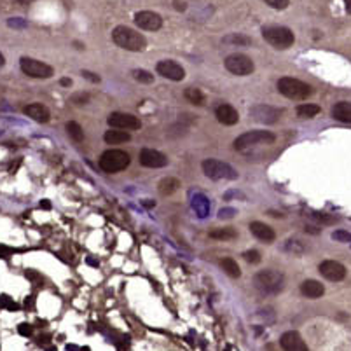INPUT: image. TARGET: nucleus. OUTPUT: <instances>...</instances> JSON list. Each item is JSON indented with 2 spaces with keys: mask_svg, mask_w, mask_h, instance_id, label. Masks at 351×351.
<instances>
[{
  "mask_svg": "<svg viewBox=\"0 0 351 351\" xmlns=\"http://www.w3.org/2000/svg\"><path fill=\"white\" fill-rule=\"evenodd\" d=\"M112 40L117 44L121 49L133 51V53H140L147 46V40L142 33H138L136 30L129 27H115L112 32Z\"/></svg>",
  "mask_w": 351,
  "mask_h": 351,
  "instance_id": "nucleus-1",
  "label": "nucleus"
},
{
  "mask_svg": "<svg viewBox=\"0 0 351 351\" xmlns=\"http://www.w3.org/2000/svg\"><path fill=\"white\" fill-rule=\"evenodd\" d=\"M253 285L259 292L267 294V296H276L285 289V276L279 271L266 269L260 271L253 278Z\"/></svg>",
  "mask_w": 351,
  "mask_h": 351,
  "instance_id": "nucleus-2",
  "label": "nucleus"
},
{
  "mask_svg": "<svg viewBox=\"0 0 351 351\" xmlns=\"http://www.w3.org/2000/svg\"><path fill=\"white\" fill-rule=\"evenodd\" d=\"M279 95L287 96L289 100H296V102H304L313 95V88L306 82L294 79V77H282L276 84Z\"/></svg>",
  "mask_w": 351,
  "mask_h": 351,
  "instance_id": "nucleus-3",
  "label": "nucleus"
},
{
  "mask_svg": "<svg viewBox=\"0 0 351 351\" xmlns=\"http://www.w3.org/2000/svg\"><path fill=\"white\" fill-rule=\"evenodd\" d=\"M262 37L274 49H289L296 42V35L287 27H264Z\"/></svg>",
  "mask_w": 351,
  "mask_h": 351,
  "instance_id": "nucleus-4",
  "label": "nucleus"
},
{
  "mask_svg": "<svg viewBox=\"0 0 351 351\" xmlns=\"http://www.w3.org/2000/svg\"><path fill=\"white\" fill-rule=\"evenodd\" d=\"M131 159L129 154L121 149H110L105 151L100 158V168H102L105 173H119V171L126 170L129 166Z\"/></svg>",
  "mask_w": 351,
  "mask_h": 351,
  "instance_id": "nucleus-5",
  "label": "nucleus"
},
{
  "mask_svg": "<svg viewBox=\"0 0 351 351\" xmlns=\"http://www.w3.org/2000/svg\"><path fill=\"white\" fill-rule=\"evenodd\" d=\"M276 136L271 131H262V129H255V131H246L241 136L234 140V149L240 152H245L248 149L255 147V145H269L274 144Z\"/></svg>",
  "mask_w": 351,
  "mask_h": 351,
  "instance_id": "nucleus-6",
  "label": "nucleus"
},
{
  "mask_svg": "<svg viewBox=\"0 0 351 351\" xmlns=\"http://www.w3.org/2000/svg\"><path fill=\"white\" fill-rule=\"evenodd\" d=\"M203 173L212 180H236L238 178V171L231 164L219 159H204Z\"/></svg>",
  "mask_w": 351,
  "mask_h": 351,
  "instance_id": "nucleus-7",
  "label": "nucleus"
},
{
  "mask_svg": "<svg viewBox=\"0 0 351 351\" xmlns=\"http://www.w3.org/2000/svg\"><path fill=\"white\" fill-rule=\"evenodd\" d=\"M20 66H21V70H23L25 76L32 77V79H49V77L54 76L53 66L46 65V63L39 61V59L27 58V56L21 58Z\"/></svg>",
  "mask_w": 351,
  "mask_h": 351,
  "instance_id": "nucleus-8",
  "label": "nucleus"
},
{
  "mask_svg": "<svg viewBox=\"0 0 351 351\" xmlns=\"http://www.w3.org/2000/svg\"><path fill=\"white\" fill-rule=\"evenodd\" d=\"M226 68L229 70L231 74L234 76H240V77H245V76H250V74L255 70V65H253L252 58H248L246 54H229L224 61Z\"/></svg>",
  "mask_w": 351,
  "mask_h": 351,
  "instance_id": "nucleus-9",
  "label": "nucleus"
},
{
  "mask_svg": "<svg viewBox=\"0 0 351 351\" xmlns=\"http://www.w3.org/2000/svg\"><path fill=\"white\" fill-rule=\"evenodd\" d=\"M107 122L110 128L126 129V131L140 129V126H142L140 119L135 117V115H131V114H124V112H112V114L108 115Z\"/></svg>",
  "mask_w": 351,
  "mask_h": 351,
  "instance_id": "nucleus-10",
  "label": "nucleus"
},
{
  "mask_svg": "<svg viewBox=\"0 0 351 351\" xmlns=\"http://www.w3.org/2000/svg\"><path fill=\"white\" fill-rule=\"evenodd\" d=\"M320 274L328 282H342L346 278V267L337 260H323L318 266Z\"/></svg>",
  "mask_w": 351,
  "mask_h": 351,
  "instance_id": "nucleus-11",
  "label": "nucleus"
},
{
  "mask_svg": "<svg viewBox=\"0 0 351 351\" xmlns=\"http://www.w3.org/2000/svg\"><path fill=\"white\" fill-rule=\"evenodd\" d=\"M156 70H158L159 76H163L164 79H170V81H184V77H185L184 66L178 65L177 61H171V59L159 61Z\"/></svg>",
  "mask_w": 351,
  "mask_h": 351,
  "instance_id": "nucleus-12",
  "label": "nucleus"
},
{
  "mask_svg": "<svg viewBox=\"0 0 351 351\" xmlns=\"http://www.w3.org/2000/svg\"><path fill=\"white\" fill-rule=\"evenodd\" d=\"M135 23L142 30H149V32H156L163 27V18L158 13L152 11H140L135 14Z\"/></svg>",
  "mask_w": 351,
  "mask_h": 351,
  "instance_id": "nucleus-13",
  "label": "nucleus"
},
{
  "mask_svg": "<svg viewBox=\"0 0 351 351\" xmlns=\"http://www.w3.org/2000/svg\"><path fill=\"white\" fill-rule=\"evenodd\" d=\"M140 164L145 168H164L168 164V158L154 149H142L140 151Z\"/></svg>",
  "mask_w": 351,
  "mask_h": 351,
  "instance_id": "nucleus-14",
  "label": "nucleus"
},
{
  "mask_svg": "<svg viewBox=\"0 0 351 351\" xmlns=\"http://www.w3.org/2000/svg\"><path fill=\"white\" fill-rule=\"evenodd\" d=\"M215 117H217V121L224 126H234L238 121H240V114H238V110L233 105H229V103H222V105L217 107Z\"/></svg>",
  "mask_w": 351,
  "mask_h": 351,
  "instance_id": "nucleus-15",
  "label": "nucleus"
},
{
  "mask_svg": "<svg viewBox=\"0 0 351 351\" xmlns=\"http://www.w3.org/2000/svg\"><path fill=\"white\" fill-rule=\"evenodd\" d=\"M279 344H282L283 349L287 351H306L308 349V344L304 342V339L301 337V334L296 330L285 332L279 339Z\"/></svg>",
  "mask_w": 351,
  "mask_h": 351,
  "instance_id": "nucleus-16",
  "label": "nucleus"
},
{
  "mask_svg": "<svg viewBox=\"0 0 351 351\" xmlns=\"http://www.w3.org/2000/svg\"><path fill=\"white\" fill-rule=\"evenodd\" d=\"M250 115H252L253 119H257V121L271 124V122L278 121L279 115H282V110H279V108L267 107V105H257V107H253L252 110H250Z\"/></svg>",
  "mask_w": 351,
  "mask_h": 351,
  "instance_id": "nucleus-17",
  "label": "nucleus"
},
{
  "mask_svg": "<svg viewBox=\"0 0 351 351\" xmlns=\"http://www.w3.org/2000/svg\"><path fill=\"white\" fill-rule=\"evenodd\" d=\"M250 233H252L257 240L264 241V243H272V241L276 240L274 231L264 222H252L250 224Z\"/></svg>",
  "mask_w": 351,
  "mask_h": 351,
  "instance_id": "nucleus-18",
  "label": "nucleus"
},
{
  "mask_svg": "<svg viewBox=\"0 0 351 351\" xmlns=\"http://www.w3.org/2000/svg\"><path fill=\"white\" fill-rule=\"evenodd\" d=\"M25 115L32 117L37 122H47L51 119V114L47 110V107H44L42 103H30L28 107H25Z\"/></svg>",
  "mask_w": 351,
  "mask_h": 351,
  "instance_id": "nucleus-19",
  "label": "nucleus"
},
{
  "mask_svg": "<svg viewBox=\"0 0 351 351\" xmlns=\"http://www.w3.org/2000/svg\"><path fill=\"white\" fill-rule=\"evenodd\" d=\"M301 292L302 296L309 297V299H318L325 294V287L316 279H306L301 285Z\"/></svg>",
  "mask_w": 351,
  "mask_h": 351,
  "instance_id": "nucleus-20",
  "label": "nucleus"
},
{
  "mask_svg": "<svg viewBox=\"0 0 351 351\" xmlns=\"http://www.w3.org/2000/svg\"><path fill=\"white\" fill-rule=\"evenodd\" d=\"M332 117L341 122H351V103L348 102L335 103L334 108H332Z\"/></svg>",
  "mask_w": 351,
  "mask_h": 351,
  "instance_id": "nucleus-21",
  "label": "nucleus"
},
{
  "mask_svg": "<svg viewBox=\"0 0 351 351\" xmlns=\"http://www.w3.org/2000/svg\"><path fill=\"white\" fill-rule=\"evenodd\" d=\"M103 138H105L107 144L119 145V144H124V142L131 140V135H129L128 131H119L117 128H112L110 131H107L105 135H103Z\"/></svg>",
  "mask_w": 351,
  "mask_h": 351,
  "instance_id": "nucleus-22",
  "label": "nucleus"
},
{
  "mask_svg": "<svg viewBox=\"0 0 351 351\" xmlns=\"http://www.w3.org/2000/svg\"><path fill=\"white\" fill-rule=\"evenodd\" d=\"M210 238H214V240H220V241H231V240H236L238 233L233 229V227H222V229L210 231Z\"/></svg>",
  "mask_w": 351,
  "mask_h": 351,
  "instance_id": "nucleus-23",
  "label": "nucleus"
},
{
  "mask_svg": "<svg viewBox=\"0 0 351 351\" xmlns=\"http://www.w3.org/2000/svg\"><path fill=\"white\" fill-rule=\"evenodd\" d=\"M178 187H180V182H178L177 178H173V177L163 178V180L159 182V185H158L159 192H161L163 196H170V194H173Z\"/></svg>",
  "mask_w": 351,
  "mask_h": 351,
  "instance_id": "nucleus-24",
  "label": "nucleus"
},
{
  "mask_svg": "<svg viewBox=\"0 0 351 351\" xmlns=\"http://www.w3.org/2000/svg\"><path fill=\"white\" fill-rule=\"evenodd\" d=\"M220 266H222V269L226 271V274H229L231 278H240L241 276L240 266H238L236 260L231 259V257H226V259L220 260Z\"/></svg>",
  "mask_w": 351,
  "mask_h": 351,
  "instance_id": "nucleus-25",
  "label": "nucleus"
},
{
  "mask_svg": "<svg viewBox=\"0 0 351 351\" xmlns=\"http://www.w3.org/2000/svg\"><path fill=\"white\" fill-rule=\"evenodd\" d=\"M322 112V108L318 105H313V103H302V105L297 107V115L301 119H311L316 117V115Z\"/></svg>",
  "mask_w": 351,
  "mask_h": 351,
  "instance_id": "nucleus-26",
  "label": "nucleus"
},
{
  "mask_svg": "<svg viewBox=\"0 0 351 351\" xmlns=\"http://www.w3.org/2000/svg\"><path fill=\"white\" fill-rule=\"evenodd\" d=\"M66 133H68V136L72 138L76 144H81V142L84 140V131H82L79 122H76V121L66 122Z\"/></svg>",
  "mask_w": 351,
  "mask_h": 351,
  "instance_id": "nucleus-27",
  "label": "nucleus"
},
{
  "mask_svg": "<svg viewBox=\"0 0 351 351\" xmlns=\"http://www.w3.org/2000/svg\"><path fill=\"white\" fill-rule=\"evenodd\" d=\"M185 98H187L190 103L197 105V107L204 105V95L197 88H187V89H185Z\"/></svg>",
  "mask_w": 351,
  "mask_h": 351,
  "instance_id": "nucleus-28",
  "label": "nucleus"
},
{
  "mask_svg": "<svg viewBox=\"0 0 351 351\" xmlns=\"http://www.w3.org/2000/svg\"><path fill=\"white\" fill-rule=\"evenodd\" d=\"M226 44H236V46H250L252 44V39L250 37L243 35V33H231L224 39Z\"/></svg>",
  "mask_w": 351,
  "mask_h": 351,
  "instance_id": "nucleus-29",
  "label": "nucleus"
},
{
  "mask_svg": "<svg viewBox=\"0 0 351 351\" xmlns=\"http://www.w3.org/2000/svg\"><path fill=\"white\" fill-rule=\"evenodd\" d=\"M131 76H133V79L142 82V84H152V82H154V76H152L151 72H147V70L136 68L131 72Z\"/></svg>",
  "mask_w": 351,
  "mask_h": 351,
  "instance_id": "nucleus-30",
  "label": "nucleus"
},
{
  "mask_svg": "<svg viewBox=\"0 0 351 351\" xmlns=\"http://www.w3.org/2000/svg\"><path fill=\"white\" fill-rule=\"evenodd\" d=\"M313 217V219H315V220H318V222H322V224H327V226H328V224H335V222H337V217H335V215H328V214H318V212H315V214H313L311 215Z\"/></svg>",
  "mask_w": 351,
  "mask_h": 351,
  "instance_id": "nucleus-31",
  "label": "nucleus"
},
{
  "mask_svg": "<svg viewBox=\"0 0 351 351\" xmlns=\"http://www.w3.org/2000/svg\"><path fill=\"white\" fill-rule=\"evenodd\" d=\"M243 257L248 264H259L260 260H262V257H260V253L257 252V250H246L243 253Z\"/></svg>",
  "mask_w": 351,
  "mask_h": 351,
  "instance_id": "nucleus-32",
  "label": "nucleus"
},
{
  "mask_svg": "<svg viewBox=\"0 0 351 351\" xmlns=\"http://www.w3.org/2000/svg\"><path fill=\"white\" fill-rule=\"evenodd\" d=\"M262 2H266L267 6L272 7V9H278V11H283L289 7L290 0H262Z\"/></svg>",
  "mask_w": 351,
  "mask_h": 351,
  "instance_id": "nucleus-33",
  "label": "nucleus"
},
{
  "mask_svg": "<svg viewBox=\"0 0 351 351\" xmlns=\"http://www.w3.org/2000/svg\"><path fill=\"white\" fill-rule=\"evenodd\" d=\"M332 238H334L335 241H341V243H349L351 241V233H346V231H334L332 233Z\"/></svg>",
  "mask_w": 351,
  "mask_h": 351,
  "instance_id": "nucleus-34",
  "label": "nucleus"
},
{
  "mask_svg": "<svg viewBox=\"0 0 351 351\" xmlns=\"http://www.w3.org/2000/svg\"><path fill=\"white\" fill-rule=\"evenodd\" d=\"M89 102V95L88 93H79V95L72 96V103H77V105H86Z\"/></svg>",
  "mask_w": 351,
  "mask_h": 351,
  "instance_id": "nucleus-35",
  "label": "nucleus"
},
{
  "mask_svg": "<svg viewBox=\"0 0 351 351\" xmlns=\"http://www.w3.org/2000/svg\"><path fill=\"white\" fill-rule=\"evenodd\" d=\"M236 212L233 210V208H224V210L219 212V219H231Z\"/></svg>",
  "mask_w": 351,
  "mask_h": 351,
  "instance_id": "nucleus-36",
  "label": "nucleus"
},
{
  "mask_svg": "<svg viewBox=\"0 0 351 351\" xmlns=\"http://www.w3.org/2000/svg\"><path fill=\"white\" fill-rule=\"evenodd\" d=\"M82 76H84L86 79L93 81V82H100V77H98V76H95V74H93V72H89V70H82Z\"/></svg>",
  "mask_w": 351,
  "mask_h": 351,
  "instance_id": "nucleus-37",
  "label": "nucleus"
},
{
  "mask_svg": "<svg viewBox=\"0 0 351 351\" xmlns=\"http://www.w3.org/2000/svg\"><path fill=\"white\" fill-rule=\"evenodd\" d=\"M25 21H21L20 18H16V20H9V27H25Z\"/></svg>",
  "mask_w": 351,
  "mask_h": 351,
  "instance_id": "nucleus-38",
  "label": "nucleus"
},
{
  "mask_svg": "<svg viewBox=\"0 0 351 351\" xmlns=\"http://www.w3.org/2000/svg\"><path fill=\"white\" fill-rule=\"evenodd\" d=\"M14 2H16L18 6H30V4L35 2V0H14Z\"/></svg>",
  "mask_w": 351,
  "mask_h": 351,
  "instance_id": "nucleus-39",
  "label": "nucleus"
},
{
  "mask_svg": "<svg viewBox=\"0 0 351 351\" xmlns=\"http://www.w3.org/2000/svg\"><path fill=\"white\" fill-rule=\"evenodd\" d=\"M344 7H346V13L351 14V0H344Z\"/></svg>",
  "mask_w": 351,
  "mask_h": 351,
  "instance_id": "nucleus-40",
  "label": "nucleus"
},
{
  "mask_svg": "<svg viewBox=\"0 0 351 351\" xmlns=\"http://www.w3.org/2000/svg\"><path fill=\"white\" fill-rule=\"evenodd\" d=\"M70 84H72L70 79H61V86H70Z\"/></svg>",
  "mask_w": 351,
  "mask_h": 351,
  "instance_id": "nucleus-41",
  "label": "nucleus"
},
{
  "mask_svg": "<svg viewBox=\"0 0 351 351\" xmlns=\"http://www.w3.org/2000/svg\"><path fill=\"white\" fill-rule=\"evenodd\" d=\"M6 65V58H4V54L0 53V66H4Z\"/></svg>",
  "mask_w": 351,
  "mask_h": 351,
  "instance_id": "nucleus-42",
  "label": "nucleus"
}]
</instances>
